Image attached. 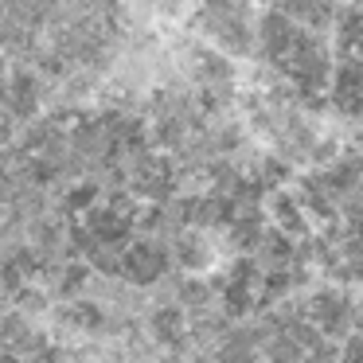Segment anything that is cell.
Masks as SVG:
<instances>
[{
	"label": "cell",
	"mask_w": 363,
	"mask_h": 363,
	"mask_svg": "<svg viewBox=\"0 0 363 363\" xmlns=\"http://www.w3.org/2000/svg\"><path fill=\"white\" fill-rule=\"evenodd\" d=\"M40 98H43V86L32 74H20V79H12L9 86H4V102H9V110L16 113V118H32V113L40 110Z\"/></svg>",
	"instance_id": "3"
},
{
	"label": "cell",
	"mask_w": 363,
	"mask_h": 363,
	"mask_svg": "<svg viewBox=\"0 0 363 363\" xmlns=\"http://www.w3.org/2000/svg\"><path fill=\"white\" fill-rule=\"evenodd\" d=\"M164 269H168V258H164V250H160L157 242H141L121 258V274H129L137 285L164 277Z\"/></svg>",
	"instance_id": "2"
},
{
	"label": "cell",
	"mask_w": 363,
	"mask_h": 363,
	"mask_svg": "<svg viewBox=\"0 0 363 363\" xmlns=\"http://www.w3.org/2000/svg\"><path fill=\"white\" fill-rule=\"evenodd\" d=\"M274 219L281 223L285 230H305V219H301L297 203L289 196H274Z\"/></svg>",
	"instance_id": "8"
},
{
	"label": "cell",
	"mask_w": 363,
	"mask_h": 363,
	"mask_svg": "<svg viewBox=\"0 0 363 363\" xmlns=\"http://www.w3.org/2000/svg\"><path fill=\"white\" fill-rule=\"evenodd\" d=\"M266 352H269V363H305V352L289 336H269Z\"/></svg>",
	"instance_id": "7"
},
{
	"label": "cell",
	"mask_w": 363,
	"mask_h": 363,
	"mask_svg": "<svg viewBox=\"0 0 363 363\" xmlns=\"http://www.w3.org/2000/svg\"><path fill=\"white\" fill-rule=\"evenodd\" d=\"M289 258H293V246L285 242L281 235H262L258 238V266L277 274V269H289Z\"/></svg>",
	"instance_id": "4"
},
{
	"label": "cell",
	"mask_w": 363,
	"mask_h": 363,
	"mask_svg": "<svg viewBox=\"0 0 363 363\" xmlns=\"http://www.w3.org/2000/svg\"><path fill=\"white\" fill-rule=\"evenodd\" d=\"M172 254H176V262H180L184 269H199V266H207V258H211V250L199 242V235H180L176 246H172Z\"/></svg>",
	"instance_id": "5"
},
{
	"label": "cell",
	"mask_w": 363,
	"mask_h": 363,
	"mask_svg": "<svg viewBox=\"0 0 363 363\" xmlns=\"http://www.w3.org/2000/svg\"><path fill=\"white\" fill-rule=\"evenodd\" d=\"M90 199H94V188H79V191H71V196H67V207H86Z\"/></svg>",
	"instance_id": "10"
},
{
	"label": "cell",
	"mask_w": 363,
	"mask_h": 363,
	"mask_svg": "<svg viewBox=\"0 0 363 363\" xmlns=\"http://www.w3.org/2000/svg\"><path fill=\"white\" fill-rule=\"evenodd\" d=\"M293 40H297V24H293L289 16H281V12H266L258 24V43H262V55L266 59H285L293 48Z\"/></svg>",
	"instance_id": "1"
},
{
	"label": "cell",
	"mask_w": 363,
	"mask_h": 363,
	"mask_svg": "<svg viewBox=\"0 0 363 363\" xmlns=\"http://www.w3.org/2000/svg\"><path fill=\"white\" fill-rule=\"evenodd\" d=\"M16 308L40 313V308H43V293H35V289H20V293H16Z\"/></svg>",
	"instance_id": "9"
},
{
	"label": "cell",
	"mask_w": 363,
	"mask_h": 363,
	"mask_svg": "<svg viewBox=\"0 0 363 363\" xmlns=\"http://www.w3.org/2000/svg\"><path fill=\"white\" fill-rule=\"evenodd\" d=\"M180 324H184V316L176 313L172 305H160L157 313H152V332H157V340H164V344H172V340L180 336Z\"/></svg>",
	"instance_id": "6"
}]
</instances>
